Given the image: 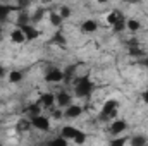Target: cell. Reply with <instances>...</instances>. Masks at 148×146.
Wrapping results in <instances>:
<instances>
[{
  "mask_svg": "<svg viewBox=\"0 0 148 146\" xmlns=\"http://www.w3.org/2000/svg\"><path fill=\"white\" fill-rule=\"evenodd\" d=\"M73 83H74V93H76V96H79V98H84V96H88V95L93 91V83L90 81L88 76L77 77V79H74Z\"/></svg>",
  "mask_w": 148,
  "mask_h": 146,
  "instance_id": "obj_1",
  "label": "cell"
},
{
  "mask_svg": "<svg viewBox=\"0 0 148 146\" xmlns=\"http://www.w3.org/2000/svg\"><path fill=\"white\" fill-rule=\"evenodd\" d=\"M117 108H119V103L115 100H107L102 107L100 112V119L102 120H109V119H115L117 117Z\"/></svg>",
  "mask_w": 148,
  "mask_h": 146,
  "instance_id": "obj_2",
  "label": "cell"
},
{
  "mask_svg": "<svg viewBox=\"0 0 148 146\" xmlns=\"http://www.w3.org/2000/svg\"><path fill=\"white\" fill-rule=\"evenodd\" d=\"M29 122H31V126L35 129H38V131H43V132L50 131V119L45 117V115H41V113L29 117Z\"/></svg>",
  "mask_w": 148,
  "mask_h": 146,
  "instance_id": "obj_3",
  "label": "cell"
},
{
  "mask_svg": "<svg viewBox=\"0 0 148 146\" xmlns=\"http://www.w3.org/2000/svg\"><path fill=\"white\" fill-rule=\"evenodd\" d=\"M71 103H73V98H71L69 93L60 91L59 95H55V105H57L59 108H62V107H69Z\"/></svg>",
  "mask_w": 148,
  "mask_h": 146,
  "instance_id": "obj_4",
  "label": "cell"
},
{
  "mask_svg": "<svg viewBox=\"0 0 148 146\" xmlns=\"http://www.w3.org/2000/svg\"><path fill=\"white\" fill-rule=\"evenodd\" d=\"M45 81L47 83H60V81H64V72L60 69H50L45 74Z\"/></svg>",
  "mask_w": 148,
  "mask_h": 146,
  "instance_id": "obj_5",
  "label": "cell"
},
{
  "mask_svg": "<svg viewBox=\"0 0 148 146\" xmlns=\"http://www.w3.org/2000/svg\"><path fill=\"white\" fill-rule=\"evenodd\" d=\"M126 129H127V124H126V120L114 119V122H112V126H110V132L114 134V136H117V134H122Z\"/></svg>",
  "mask_w": 148,
  "mask_h": 146,
  "instance_id": "obj_6",
  "label": "cell"
},
{
  "mask_svg": "<svg viewBox=\"0 0 148 146\" xmlns=\"http://www.w3.org/2000/svg\"><path fill=\"white\" fill-rule=\"evenodd\" d=\"M38 103L43 108H53V105H55V95L53 93H43Z\"/></svg>",
  "mask_w": 148,
  "mask_h": 146,
  "instance_id": "obj_7",
  "label": "cell"
},
{
  "mask_svg": "<svg viewBox=\"0 0 148 146\" xmlns=\"http://www.w3.org/2000/svg\"><path fill=\"white\" fill-rule=\"evenodd\" d=\"M83 113V107L81 105H69V107H66V112H64V117H67V119H77L79 115Z\"/></svg>",
  "mask_w": 148,
  "mask_h": 146,
  "instance_id": "obj_8",
  "label": "cell"
},
{
  "mask_svg": "<svg viewBox=\"0 0 148 146\" xmlns=\"http://www.w3.org/2000/svg\"><path fill=\"white\" fill-rule=\"evenodd\" d=\"M19 28L24 31L26 40H36V38L40 36V31H38L33 24H24V26H19Z\"/></svg>",
  "mask_w": 148,
  "mask_h": 146,
  "instance_id": "obj_9",
  "label": "cell"
},
{
  "mask_svg": "<svg viewBox=\"0 0 148 146\" xmlns=\"http://www.w3.org/2000/svg\"><path fill=\"white\" fill-rule=\"evenodd\" d=\"M10 41H12V43H17V45L24 43V41H26V35H24V31H23L21 28H16V29L10 33Z\"/></svg>",
  "mask_w": 148,
  "mask_h": 146,
  "instance_id": "obj_10",
  "label": "cell"
},
{
  "mask_svg": "<svg viewBox=\"0 0 148 146\" xmlns=\"http://www.w3.org/2000/svg\"><path fill=\"white\" fill-rule=\"evenodd\" d=\"M98 29V24H97V21H93V19H86V21H83V24H81V31L83 33H95Z\"/></svg>",
  "mask_w": 148,
  "mask_h": 146,
  "instance_id": "obj_11",
  "label": "cell"
},
{
  "mask_svg": "<svg viewBox=\"0 0 148 146\" xmlns=\"http://www.w3.org/2000/svg\"><path fill=\"white\" fill-rule=\"evenodd\" d=\"M79 132V129H76L73 126H66V127H62V131H60V136H64L66 139H74V136Z\"/></svg>",
  "mask_w": 148,
  "mask_h": 146,
  "instance_id": "obj_12",
  "label": "cell"
},
{
  "mask_svg": "<svg viewBox=\"0 0 148 146\" xmlns=\"http://www.w3.org/2000/svg\"><path fill=\"white\" fill-rule=\"evenodd\" d=\"M12 10H16V9H14V7H10V5H3V3H0V23H2V21H5Z\"/></svg>",
  "mask_w": 148,
  "mask_h": 146,
  "instance_id": "obj_13",
  "label": "cell"
},
{
  "mask_svg": "<svg viewBox=\"0 0 148 146\" xmlns=\"http://www.w3.org/2000/svg\"><path fill=\"white\" fill-rule=\"evenodd\" d=\"M76 69H77L76 65H69L66 71H62V72H64V81H66V83H71V81H74V74H76Z\"/></svg>",
  "mask_w": 148,
  "mask_h": 146,
  "instance_id": "obj_14",
  "label": "cell"
},
{
  "mask_svg": "<svg viewBox=\"0 0 148 146\" xmlns=\"http://www.w3.org/2000/svg\"><path fill=\"white\" fill-rule=\"evenodd\" d=\"M119 21H124V17L121 16V12H117V10H114V12H110L109 14V17H107V23L110 24V26H114L115 23H119Z\"/></svg>",
  "mask_w": 148,
  "mask_h": 146,
  "instance_id": "obj_15",
  "label": "cell"
},
{
  "mask_svg": "<svg viewBox=\"0 0 148 146\" xmlns=\"http://www.w3.org/2000/svg\"><path fill=\"white\" fill-rule=\"evenodd\" d=\"M62 21H64V19H62V16H60L59 12H52V14H50V24H52V26L59 28V26L62 24Z\"/></svg>",
  "mask_w": 148,
  "mask_h": 146,
  "instance_id": "obj_16",
  "label": "cell"
},
{
  "mask_svg": "<svg viewBox=\"0 0 148 146\" xmlns=\"http://www.w3.org/2000/svg\"><path fill=\"white\" fill-rule=\"evenodd\" d=\"M140 28H141L140 21H136V19H127V21H126V29H129V31H138Z\"/></svg>",
  "mask_w": 148,
  "mask_h": 146,
  "instance_id": "obj_17",
  "label": "cell"
},
{
  "mask_svg": "<svg viewBox=\"0 0 148 146\" xmlns=\"http://www.w3.org/2000/svg\"><path fill=\"white\" fill-rule=\"evenodd\" d=\"M43 16H45V9H43V7L36 9V10L31 14V23L35 24V23H38V21H41V19H43Z\"/></svg>",
  "mask_w": 148,
  "mask_h": 146,
  "instance_id": "obj_18",
  "label": "cell"
},
{
  "mask_svg": "<svg viewBox=\"0 0 148 146\" xmlns=\"http://www.w3.org/2000/svg\"><path fill=\"white\" fill-rule=\"evenodd\" d=\"M26 112H28V115H29V117H33V115H38V113L41 112V105H40V103H31V105H28Z\"/></svg>",
  "mask_w": 148,
  "mask_h": 146,
  "instance_id": "obj_19",
  "label": "cell"
},
{
  "mask_svg": "<svg viewBox=\"0 0 148 146\" xmlns=\"http://www.w3.org/2000/svg\"><path fill=\"white\" fill-rule=\"evenodd\" d=\"M9 81H10L12 84L21 83V81H23V72H21V71H12V72L9 74Z\"/></svg>",
  "mask_w": 148,
  "mask_h": 146,
  "instance_id": "obj_20",
  "label": "cell"
},
{
  "mask_svg": "<svg viewBox=\"0 0 148 146\" xmlns=\"http://www.w3.org/2000/svg\"><path fill=\"white\" fill-rule=\"evenodd\" d=\"M73 141L76 143V145H83V143L86 141V134H84L83 131H79V132H77V134L74 136V139H73Z\"/></svg>",
  "mask_w": 148,
  "mask_h": 146,
  "instance_id": "obj_21",
  "label": "cell"
},
{
  "mask_svg": "<svg viewBox=\"0 0 148 146\" xmlns=\"http://www.w3.org/2000/svg\"><path fill=\"white\" fill-rule=\"evenodd\" d=\"M147 143V138H143V136H138V138H133L131 139V145L133 146H141Z\"/></svg>",
  "mask_w": 148,
  "mask_h": 146,
  "instance_id": "obj_22",
  "label": "cell"
},
{
  "mask_svg": "<svg viewBox=\"0 0 148 146\" xmlns=\"http://www.w3.org/2000/svg\"><path fill=\"white\" fill-rule=\"evenodd\" d=\"M129 55H131V57H143V50L133 46V48H129Z\"/></svg>",
  "mask_w": 148,
  "mask_h": 146,
  "instance_id": "obj_23",
  "label": "cell"
},
{
  "mask_svg": "<svg viewBox=\"0 0 148 146\" xmlns=\"http://www.w3.org/2000/svg\"><path fill=\"white\" fill-rule=\"evenodd\" d=\"M53 43H57V45H64V43H66V38L62 36L60 33H57V35H53Z\"/></svg>",
  "mask_w": 148,
  "mask_h": 146,
  "instance_id": "obj_24",
  "label": "cell"
},
{
  "mask_svg": "<svg viewBox=\"0 0 148 146\" xmlns=\"http://www.w3.org/2000/svg\"><path fill=\"white\" fill-rule=\"evenodd\" d=\"M59 14L62 16V19H66V17H69V16H71V10H69V7H60Z\"/></svg>",
  "mask_w": 148,
  "mask_h": 146,
  "instance_id": "obj_25",
  "label": "cell"
},
{
  "mask_svg": "<svg viewBox=\"0 0 148 146\" xmlns=\"http://www.w3.org/2000/svg\"><path fill=\"white\" fill-rule=\"evenodd\" d=\"M126 143H127L126 138H119V139H112L110 141V145H114V146H121V145H126Z\"/></svg>",
  "mask_w": 148,
  "mask_h": 146,
  "instance_id": "obj_26",
  "label": "cell"
},
{
  "mask_svg": "<svg viewBox=\"0 0 148 146\" xmlns=\"http://www.w3.org/2000/svg\"><path fill=\"white\" fill-rule=\"evenodd\" d=\"M62 115H64V112H62V110H53V113H52V117H53V119H60Z\"/></svg>",
  "mask_w": 148,
  "mask_h": 146,
  "instance_id": "obj_27",
  "label": "cell"
},
{
  "mask_svg": "<svg viewBox=\"0 0 148 146\" xmlns=\"http://www.w3.org/2000/svg\"><path fill=\"white\" fill-rule=\"evenodd\" d=\"M141 98H143V102L148 105V91H143V95H141Z\"/></svg>",
  "mask_w": 148,
  "mask_h": 146,
  "instance_id": "obj_28",
  "label": "cell"
},
{
  "mask_svg": "<svg viewBox=\"0 0 148 146\" xmlns=\"http://www.w3.org/2000/svg\"><path fill=\"white\" fill-rule=\"evenodd\" d=\"M143 65L148 67V57H143Z\"/></svg>",
  "mask_w": 148,
  "mask_h": 146,
  "instance_id": "obj_29",
  "label": "cell"
},
{
  "mask_svg": "<svg viewBox=\"0 0 148 146\" xmlns=\"http://www.w3.org/2000/svg\"><path fill=\"white\" fill-rule=\"evenodd\" d=\"M124 2H127V3H136V2H140V0H124Z\"/></svg>",
  "mask_w": 148,
  "mask_h": 146,
  "instance_id": "obj_30",
  "label": "cell"
},
{
  "mask_svg": "<svg viewBox=\"0 0 148 146\" xmlns=\"http://www.w3.org/2000/svg\"><path fill=\"white\" fill-rule=\"evenodd\" d=\"M0 76H3V67L0 65Z\"/></svg>",
  "mask_w": 148,
  "mask_h": 146,
  "instance_id": "obj_31",
  "label": "cell"
},
{
  "mask_svg": "<svg viewBox=\"0 0 148 146\" xmlns=\"http://www.w3.org/2000/svg\"><path fill=\"white\" fill-rule=\"evenodd\" d=\"M98 2H100V3H107L109 0H98Z\"/></svg>",
  "mask_w": 148,
  "mask_h": 146,
  "instance_id": "obj_32",
  "label": "cell"
},
{
  "mask_svg": "<svg viewBox=\"0 0 148 146\" xmlns=\"http://www.w3.org/2000/svg\"><path fill=\"white\" fill-rule=\"evenodd\" d=\"M43 2H45V3H50V2H52V0H43Z\"/></svg>",
  "mask_w": 148,
  "mask_h": 146,
  "instance_id": "obj_33",
  "label": "cell"
},
{
  "mask_svg": "<svg viewBox=\"0 0 148 146\" xmlns=\"http://www.w3.org/2000/svg\"><path fill=\"white\" fill-rule=\"evenodd\" d=\"M0 35H2V26H0Z\"/></svg>",
  "mask_w": 148,
  "mask_h": 146,
  "instance_id": "obj_34",
  "label": "cell"
}]
</instances>
